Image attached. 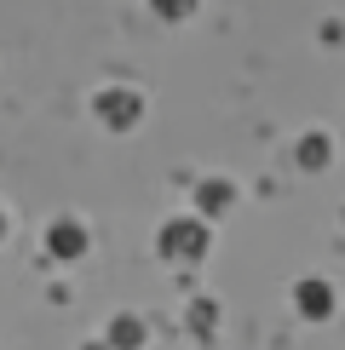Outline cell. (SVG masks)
I'll use <instances>...</instances> for the list:
<instances>
[{"label": "cell", "instance_id": "cell-1", "mask_svg": "<svg viewBox=\"0 0 345 350\" xmlns=\"http://www.w3.org/2000/svg\"><path fill=\"white\" fill-rule=\"evenodd\" d=\"M155 247H162V258H172V265H196V258L213 247V230L201 224L196 213H184V218H167V224H162Z\"/></svg>", "mask_w": 345, "mask_h": 350}, {"label": "cell", "instance_id": "cell-2", "mask_svg": "<svg viewBox=\"0 0 345 350\" xmlns=\"http://www.w3.org/2000/svg\"><path fill=\"white\" fill-rule=\"evenodd\" d=\"M92 115L110 126V133H127V126L144 121V98L133 86H104V92H92Z\"/></svg>", "mask_w": 345, "mask_h": 350}, {"label": "cell", "instance_id": "cell-3", "mask_svg": "<svg viewBox=\"0 0 345 350\" xmlns=\"http://www.w3.org/2000/svg\"><path fill=\"white\" fill-rule=\"evenodd\" d=\"M86 247H92V236H86L81 218H52V224H47V253L58 258V265H75V258H86Z\"/></svg>", "mask_w": 345, "mask_h": 350}, {"label": "cell", "instance_id": "cell-4", "mask_svg": "<svg viewBox=\"0 0 345 350\" xmlns=\"http://www.w3.org/2000/svg\"><path fill=\"white\" fill-rule=\"evenodd\" d=\"M334 304H340V299H334V287H328L322 275H305V282L294 287V310L305 316V322H328V316H334Z\"/></svg>", "mask_w": 345, "mask_h": 350}, {"label": "cell", "instance_id": "cell-5", "mask_svg": "<svg viewBox=\"0 0 345 350\" xmlns=\"http://www.w3.org/2000/svg\"><path fill=\"white\" fill-rule=\"evenodd\" d=\"M230 201H236V184H230V178H201L196 184V218H201V224H207V218H219V213H230Z\"/></svg>", "mask_w": 345, "mask_h": 350}, {"label": "cell", "instance_id": "cell-6", "mask_svg": "<svg viewBox=\"0 0 345 350\" xmlns=\"http://www.w3.org/2000/svg\"><path fill=\"white\" fill-rule=\"evenodd\" d=\"M328 161H334V144H328V133H305V138H299V167H305V172L328 167Z\"/></svg>", "mask_w": 345, "mask_h": 350}, {"label": "cell", "instance_id": "cell-7", "mask_svg": "<svg viewBox=\"0 0 345 350\" xmlns=\"http://www.w3.org/2000/svg\"><path fill=\"white\" fill-rule=\"evenodd\" d=\"M104 345H110V350H138V345H144V322H138V316H115Z\"/></svg>", "mask_w": 345, "mask_h": 350}, {"label": "cell", "instance_id": "cell-8", "mask_svg": "<svg viewBox=\"0 0 345 350\" xmlns=\"http://www.w3.org/2000/svg\"><path fill=\"white\" fill-rule=\"evenodd\" d=\"M190 327H201V333L213 327V304H207V299H201V304H190Z\"/></svg>", "mask_w": 345, "mask_h": 350}, {"label": "cell", "instance_id": "cell-9", "mask_svg": "<svg viewBox=\"0 0 345 350\" xmlns=\"http://www.w3.org/2000/svg\"><path fill=\"white\" fill-rule=\"evenodd\" d=\"M0 241H6V207H0Z\"/></svg>", "mask_w": 345, "mask_h": 350}, {"label": "cell", "instance_id": "cell-10", "mask_svg": "<svg viewBox=\"0 0 345 350\" xmlns=\"http://www.w3.org/2000/svg\"><path fill=\"white\" fill-rule=\"evenodd\" d=\"M86 350H110V345H86Z\"/></svg>", "mask_w": 345, "mask_h": 350}]
</instances>
